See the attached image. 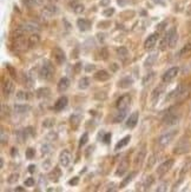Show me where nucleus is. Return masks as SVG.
<instances>
[{"label": "nucleus", "instance_id": "nucleus-9", "mask_svg": "<svg viewBox=\"0 0 191 192\" xmlns=\"http://www.w3.org/2000/svg\"><path fill=\"white\" fill-rule=\"evenodd\" d=\"M131 104V97L129 94L122 96L117 100V108L118 110H127V107Z\"/></svg>", "mask_w": 191, "mask_h": 192}, {"label": "nucleus", "instance_id": "nucleus-55", "mask_svg": "<svg viewBox=\"0 0 191 192\" xmlns=\"http://www.w3.org/2000/svg\"><path fill=\"white\" fill-rule=\"evenodd\" d=\"M80 67H82V64H80V63L75 64V67H74V72H75V73H79V70H80Z\"/></svg>", "mask_w": 191, "mask_h": 192}, {"label": "nucleus", "instance_id": "nucleus-49", "mask_svg": "<svg viewBox=\"0 0 191 192\" xmlns=\"http://www.w3.org/2000/svg\"><path fill=\"white\" fill-rule=\"evenodd\" d=\"M166 187H168V183H163L160 186H159L158 189H157V191L160 192V191H166Z\"/></svg>", "mask_w": 191, "mask_h": 192}, {"label": "nucleus", "instance_id": "nucleus-34", "mask_svg": "<svg viewBox=\"0 0 191 192\" xmlns=\"http://www.w3.org/2000/svg\"><path fill=\"white\" fill-rule=\"evenodd\" d=\"M79 88H82V90H85V88H87L89 86H90V79L89 78H86V77H84V78H82L80 80H79Z\"/></svg>", "mask_w": 191, "mask_h": 192}, {"label": "nucleus", "instance_id": "nucleus-28", "mask_svg": "<svg viewBox=\"0 0 191 192\" xmlns=\"http://www.w3.org/2000/svg\"><path fill=\"white\" fill-rule=\"evenodd\" d=\"M130 139H131V137H130V136H126V137H124V138L122 139V140H119V141L117 143V145H116V147H115V150H116V151H118V150H120L122 147H124L125 145H127V144H129Z\"/></svg>", "mask_w": 191, "mask_h": 192}, {"label": "nucleus", "instance_id": "nucleus-50", "mask_svg": "<svg viewBox=\"0 0 191 192\" xmlns=\"http://www.w3.org/2000/svg\"><path fill=\"white\" fill-rule=\"evenodd\" d=\"M53 124H54V120H51V119H47L46 121H44V126H46V127L52 126Z\"/></svg>", "mask_w": 191, "mask_h": 192}, {"label": "nucleus", "instance_id": "nucleus-61", "mask_svg": "<svg viewBox=\"0 0 191 192\" xmlns=\"http://www.w3.org/2000/svg\"><path fill=\"white\" fill-rule=\"evenodd\" d=\"M14 154H17V151L15 149H12V156H14Z\"/></svg>", "mask_w": 191, "mask_h": 192}, {"label": "nucleus", "instance_id": "nucleus-38", "mask_svg": "<svg viewBox=\"0 0 191 192\" xmlns=\"http://www.w3.org/2000/svg\"><path fill=\"white\" fill-rule=\"evenodd\" d=\"M153 181H155L153 177H152V176H149L148 178H146V180H145V183H144V187H145V189H149V187L152 185Z\"/></svg>", "mask_w": 191, "mask_h": 192}, {"label": "nucleus", "instance_id": "nucleus-37", "mask_svg": "<svg viewBox=\"0 0 191 192\" xmlns=\"http://www.w3.org/2000/svg\"><path fill=\"white\" fill-rule=\"evenodd\" d=\"M162 92H163V87H158V88H156V90L153 91V94H152V101H153V103L156 101V99H158V97L160 96Z\"/></svg>", "mask_w": 191, "mask_h": 192}, {"label": "nucleus", "instance_id": "nucleus-18", "mask_svg": "<svg viewBox=\"0 0 191 192\" xmlns=\"http://www.w3.org/2000/svg\"><path fill=\"white\" fill-rule=\"evenodd\" d=\"M138 118H139V113H138V112H133V113L129 117V119L126 120V126L127 127L129 128L135 127L138 123Z\"/></svg>", "mask_w": 191, "mask_h": 192}, {"label": "nucleus", "instance_id": "nucleus-11", "mask_svg": "<svg viewBox=\"0 0 191 192\" xmlns=\"http://www.w3.org/2000/svg\"><path fill=\"white\" fill-rule=\"evenodd\" d=\"M58 13V8L54 6V5H47V6H45L44 8H42V14L44 18H46V19H49V18H51L53 17L54 14H57Z\"/></svg>", "mask_w": 191, "mask_h": 192}, {"label": "nucleus", "instance_id": "nucleus-22", "mask_svg": "<svg viewBox=\"0 0 191 192\" xmlns=\"http://www.w3.org/2000/svg\"><path fill=\"white\" fill-rule=\"evenodd\" d=\"M40 43V35L38 33H32L31 35L28 37V45L30 47H35L38 44Z\"/></svg>", "mask_w": 191, "mask_h": 192}, {"label": "nucleus", "instance_id": "nucleus-17", "mask_svg": "<svg viewBox=\"0 0 191 192\" xmlns=\"http://www.w3.org/2000/svg\"><path fill=\"white\" fill-rule=\"evenodd\" d=\"M67 98L66 97H60L57 101H55V104H54V110L57 111V112H59V111H63L64 108L66 107L67 105Z\"/></svg>", "mask_w": 191, "mask_h": 192}, {"label": "nucleus", "instance_id": "nucleus-16", "mask_svg": "<svg viewBox=\"0 0 191 192\" xmlns=\"http://www.w3.org/2000/svg\"><path fill=\"white\" fill-rule=\"evenodd\" d=\"M145 154H146V151H145V146H143L142 149H140V151L138 152V154L136 156V158H135V167L137 169V167H139L140 165H142V163H143V160L145 159Z\"/></svg>", "mask_w": 191, "mask_h": 192}, {"label": "nucleus", "instance_id": "nucleus-47", "mask_svg": "<svg viewBox=\"0 0 191 192\" xmlns=\"http://www.w3.org/2000/svg\"><path fill=\"white\" fill-rule=\"evenodd\" d=\"M34 185V178H27L25 180V186H33Z\"/></svg>", "mask_w": 191, "mask_h": 192}, {"label": "nucleus", "instance_id": "nucleus-14", "mask_svg": "<svg viewBox=\"0 0 191 192\" xmlns=\"http://www.w3.org/2000/svg\"><path fill=\"white\" fill-rule=\"evenodd\" d=\"M178 120H179V117L177 114H175L173 112H168V114L163 119L164 124H166V125H175L178 123Z\"/></svg>", "mask_w": 191, "mask_h": 192}, {"label": "nucleus", "instance_id": "nucleus-6", "mask_svg": "<svg viewBox=\"0 0 191 192\" xmlns=\"http://www.w3.org/2000/svg\"><path fill=\"white\" fill-rule=\"evenodd\" d=\"M178 73H179V68L178 67H171V68H169L164 74H163V81L164 83H171L177 75H178Z\"/></svg>", "mask_w": 191, "mask_h": 192}, {"label": "nucleus", "instance_id": "nucleus-42", "mask_svg": "<svg viewBox=\"0 0 191 192\" xmlns=\"http://www.w3.org/2000/svg\"><path fill=\"white\" fill-rule=\"evenodd\" d=\"M18 179H19V174H18V173H13V174L10 176V178L7 179V181H8L10 184H13V183H15Z\"/></svg>", "mask_w": 191, "mask_h": 192}, {"label": "nucleus", "instance_id": "nucleus-33", "mask_svg": "<svg viewBox=\"0 0 191 192\" xmlns=\"http://www.w3.org/2000/svg\"><path fill=\"white\" fill-rule=\"evenodd\" d=\"M30 110L28 105H14V111L17 113H25Z\"/></svg>", "mask_w": 191, "mask_h": 192}, {"label": "nucleus", "instance_id": "nucleus-19", "mask_svg": "<svg viewBox=\"0 0 191 192\" xmlns=\"http://www.w3.org/2000/svg\"><path fill=\"white\" fill-rule=\"evenodd\" d=\"M69 87H70V79L66 78V77L62 78L59 80V83H58V86H57V88H58L59 92H65Z\"/></svg>", "mask_w": 191, "mask_h": 192}, {"label": "nucleus", "instance_id": "nucleus-43", "mask_svg": "<svg viewBox=\"0 0 191 192\" xmlns=\"http://www.w3.org/2000/svg\"><path fill=\"white\" fill-rule=\"evenodd\" d=\"M107 50L106 48H102L100 50V52H99V59H103V60H105L106 58H107Z\"/></svg>", "mask_w": 191, "mask_h": 192}, {"label": "nucleus", "instance_id": "nucleus-4", "mask_svg": "<svg viewBox=\"0 0 191 192\" xmlns=\"http://www.w3.org/2000/svg\"><path fill=\"white\" fill-rule=\"evenodd\" d=\"M164 40L168 43L169 47H171V48H173L176 46V44L178 41V34H177V31H176L175 27H172L171 30H169V32L166 33Z\"/></svg>", "mask_w": 191, "mask_h": 192}, {"label": "nucleus", "instance_id": "nucleus-21", "mask_svg": "<svg viewBox=\"0 0 191 192\" xmlns=\"http://www.w3.org/2000/svg\"><path fill=\"white\" fill-rule=\"evenodd\" d=\"M77 25L79 27L80 31H87L91 28V22L87 19H78L77 20Z\"/></svg>", "mask_w": 191, "mask_h": 192}, {"label": "nucleus", "instance_id": "nucleus-53", "mask_svg": "<svg viewBox=\"0 0 191 192\" xmlns=\"http://www.w3.org/2000/svg\"><path fill=\"white\" fill-rule=\"evenodd\" d=\"M110 139H111V133H106L105 137H104V139H103V140H104V143H106V144H107V143L110 141Z\"/></svg>", "mask_w": 191, "mask_h": 192}, {"label": "nucleus", "instance_id": "nucleus-7", "mask_svg": "<svg viewBox=\"0 0 191 192\" xmlns=\"http://www.w3.org/2000/svg\"><path fill=\"white\" fill-rule=\"evenodd\" d=\"M71 159H72V156H71V152L69 150H63V152L60 153L59 156V163L63 167H67L71 163Z\"/></svg>", "mask_w": 191, "mask_h": 192}, {"label": "nucleus", "instance_id": "nucleus-41", "mask_svg": "<svg viewBox=\"0 0 191 192\" xmlns=\"http://www.w3.org/2000/svg\"><path fill=\"white\" fill-rule=\"evenodd\" d=\"M87 139H89V136H87V133H84V134L82 136V138H80V140H79V147L84 146L85 144L87 143Z\"/></svg>", "mask_w": 191, "mask_h": 192}, {"label": "nucleus", "instance_id": "nucleus-56", "mask_svg": "<svg viewBox=\"0 0 191 192\" xmlns=\"http://www.w3.org/2000/svg\"><path fill=\"white\" fill-rule=\"evenodd\" d=\"M34 171H35V166H34V165H30V166H28V172H30V173H33Z\"/></svg>", "mask_w": 191, "mask_h": 192}, {"label": "nucleus", "instance_id": "nucleus-24", "mask_svg": "<svg viewBox=\"0 0 191 192\" xmlns=\"http://www.w3.org/2000/svg\"><path fill=\"white\" fill-rule=\"evenodd\" d=\"M132 84H133V79H132L131 77H125V78H123V79L118 83V86H119L120 88H127V87H130Z\"/></svg>", "mask_w": 191, "mask_h": 192}, {"label": "nucleus", "instance_id": "nucleus-46", "mask_svg": "<svg viewBox=\"0 0 191 192\" xmlns=\"http://www.w3.org/2000/svg\"><path fill=\"white\" fill-rule=\"evenodd\" d=\"M148 160H149V163H148V165H146V167H148L149 170H150V169L153 166V164H155V157H153V156H151V157H150Z\"/></svg>", "mask_w": 191, "mask_h": 192}, {"label": "nucleus", "instance_id": "nucleus-25", "mask_svg": "<svg viewBox=\"0 0 191 192\" xmlns=\"http://www.w3.org/2000/svg\"><path fill=\"white\" fill-rule=\"evenodd\" d=\"M71 7H72V10H73L74 13H77V14L83 13L85 10L84 5H83V4H79V2H77V1H73V4L71 2Z\"/></svg>", "mask_w": 191, "mask_h": 192}, {"label": "nucleus", "instance_id": "nucleus-8", "mask_svg": "<svg viewBox=\"0 0 191 192\" xmlns=\"http://www.w3.org/2000/svg\"><path fill=\"white\" fill-rule=\"evenodd\" d=\"M172 165H173V159H168L165 160L163 164H160L159 165V167L157 169V174H158L159 177H163L168 171L172 167Z\"/></svg>", "mask_w": 191, "mask_h": 192}, {"label": "nucleus", "instance_id": "nucleus-44", "mask_svg": "<svg viewBox=\"0 0 191 192\" xmlns=\"http://www.w3.org/2000/svg\"><path fill=\"white\" fill-rule=\"evenodd\" d=\"M7 139H8V136L5 134V130L1 128V144H6V143H7Z\"/></svg>", "mask_w": 191, "mask_h": 192}, {"label": "nucleus", "instance_id": "nucleus-27", "mask_svg": "<svg viewBox=\"0 0 191 192\" xmlns=\"http://www.w3.org/2000/svg\"><path fill=\"white\" fill-rule=\"evenodd\" d=\"M125 116H126V110H118L117 114L115 116V118H113V121H115V123H120V121L124 120Z\"/></svg>", "mask_w": 191, "mask_h": 192}, {"label": "nucleus", "instance_id": "nucleus-62", "mask_svg": "<svg viewBox=\"0 0 191 192\" xmlns=\"http://www.w3.org/2000/svg\"><path fill=\"white\" fill-rule=\"evenodd\" d=\"M2 165H4V161H2V158H1V159H0V167H1V169H2Z\"/></svg>", "mask_w": 191, "mask_h": 192}, {"label": "nucleus", "instance_id": "nucleus-31", "mask_svg": "<svg viewBox=\"0 0 191 192\" xmlns=\"http://www.w3.org/2000/svg\"><path fill=\"white\" fill-rule=\"evenodd\" d=\"M179 55L180 57H189V55H191V44L185 45V46L180 50Z\"/></svg>", "mask_w": 191, "mask_h": 192}, {"label": "nucleus", "instance_id": "nucleus-45", "mask_svg": "<svg viewBox=\"0 0 191 192\" xmlns=\"http://www.w3.org/2000/svg\"><path fill=\"white\" fill-rule=\"evenodd\" d=\"M113 13H115V8L110 7V8H107V10H105V11L103 12V15L104 17H111Z\"/></svg>", "mask_w": 191, "mask_h": 192}, {"label": "nucleus", "instance_id": "nucleus-15", "mask_svg": "<svg viewBox=\"0 0 191 192\" xmlns=\"http://www.w3.org/2000/svg\"><path fill=\"white\" fill-rule=\"evenodd\" d=\"M127 169H129V160H127V158H124V159L119 163V166H118V169H117L116 171V176L122 177L127 171Z\"/></svg>", "mask_w": 191, "mask_h": 192}, {"label": "nucleus", "instance_id": "nucleus-12", "mask_svg": "<svg viewBox=\"0 0 191 192\" xmlns=\"http://www.w3.org/2000/svg\"><path fill=\"white\" fill-rule=\"evenodd\" d=\"M14 91V84L13 81L10 79H6L2 84V92H4V96L5 97H10L11 93H13Z\"/></svg>", "mask_w": 191, "mask_h": 192}, {"label": "nucleus", "instance_id": "nucleus-32", "mask_svg": "<svg viewBox=\"0 0 191 192\" xmlns=\"http://www.w3.org/2000/svg\"><path fill=\"white\" fill-rule=\"evenodd\" d=\"M135 176H136V172H131V173H130V174H129V176H127L126 178H125V179H124V180L122 181V184H120V185H119V189H123V187H125V186H126L127 184H129V183H130V181L132 180V178H133V177H135Z\"/></svg>", "mask_w": 191, "mask_h": 192}, {"label": "nucleus", "instance_id": "nucleus-52", "mask_svg": "<svg viewBox=\"0 0 191 192\" xmlns=\"http://www.w3.org/2000/svg\"><path fill=\"white\" fill-rule=\"evenodd\" d=\"M7 68H8V71H10L11 75H12L13 78H15V77H17V74H15V71H14V70H13V68L11 67L10 65H7Z\"/></svg>", "mask_w": 191, "mask_h": 192}, {"label": "nucleus", "instance_id": "nucleus-26", "mask_svg": "<svg viewBox=\"0 0 191 192\" xmlns=\"http://www.w3.org/2000/svg\"><path fill=\"white\" fill-rule=\"evenodd\" d=\"M60 176H62V172H60V170L58 169V167H55V169H53V171L49 174V178L51 179L52 181H58L59 180V178H60Z\"/></svg>", "mask_w": 191, "mask_h": 192}, {"label": "nucleus", "instance_id": "nucleus-48", "mask_svg": "<svg viewBox=\"0 0 191 192\" xmlns=\"http://www.w3.org/2000/svg\"><path fill=\"white\" fill-rule=\"evenodd\" d=\"M22 2H24L27 7H32V6L35 4V1H34V0H22Z\"/></svg>", "mask_w": 191, "mask_h": 192}, {"label": "nucleus", "instance_id": "nucleus-59", "mask_svg": "<svg viewBox=\"0 0 191 192\" xmlns=\"http://www.w3.org/2000/svg\"><path fill=\"white\" fill-rule=\"evenodd\" d=\"M34 1H35L37 5H42L44 4V0H34Z\"/></svg>", "mask_w": 191, "mask_h": 192}, {"label": "nucleus", "instance_id": "nucleus-40", "mask_svg": "<svg viewBox=\"0 0 191 192\" xmlns=\"http://www.w3.org/2000/svg\"><path fill=\"white\" fill-rule=\"evenodd\" d=\"M157 59V54H152V55H150V58H149L148 60L145 61V66H151V65L153 64V61Z\"/></svg>", "mask_w": 191, "mask_h": 192}, {"label": "nucleus", "instance_id": "nucleus-51", "mask_svg": "<svg viewBox=\"0 0 191 192\" xmlns=\"http://www.w3.org/2000/svg\"><path fill=\"white\" fill-rule=\"evenodd\" d=\"M78 180H79V178H78V177H74L73 179H71V180L69 181V184H70V185H77V184H78Z\"/></svg>", "mask_w": 191, "mask_h": 192}, {"label": "nucleus", "instance_id": "nucleus-58", "mask_svg": "<svg viewBox=\"0 0 191 192\" xmlns=\"http://www.w3.org/2000/svg\"><path fill=\"white\" fill-rule=\"evenodd\" d=\"M92 70H95V65H92V66H87V67H86V71H92Z\"/></svg>", "mask_w": 191, "mask_h": 192}, {"label": "nucleus", "instance_id": "nucleus-39", "mask_svg": "<svg viewBox=\"0 0 191 192\" xmlns=\"http://www.w3.org/2000/svg\"><path fill=\"white\" fill-rule=\"evenodd\" d=\"M34 154H35V151L32 149V147H28V149L26 150V158L27 159H32L34 157Z\"/></svg>", "mask_w": 191, "mask_h": 192}, {"label": "nucleus", "instance_id": "nucleus-57", "mask_svg": "<svg viewBox=\"0 0 191 192\" xmlns=\"http://www.w3.org/2000/svg\"><path fill=\"white\" fill-rule=\"evenodd\" d=\"M110 25V22H99V27H103V26H109Z\"/></svg>", "mask_w": 191, "mask_h": 192}, {"label": "nucleus", "instance_id": "nucleus-3", "mask_svg": "<svg viewBox=\"0 0 191 192\" xmlns=\"http://www.w3.org/2000/svg\"><path fill=\"white\" fill-rule=\"evenodd\" d=\"M176 134H177V131H176V130H172V131H169V132L164 133L163 136H160L158 138V145L162 146V147L168 146L170 143L173 140Z\"/></svg>", "mask_w": 191, "mask_h": 192}, {"label": "nucleus", "instance_id": "nucleus-1", "mask_svg": "<svg viewBox=\"0 0 191 192\" xmlns=\"http://www.w3.org/2000/svg\"><path fill=\"white\" fill-rule=\"evenodd\" d=\"M54 77V67L50 60H44L40 68V78L44 80H51Z\"/></svg>", "mask_w": 191, "mask_h": 192}, {"label": "nucleus", "instance_id": "nucleus-29", "mask_svg": "<svg viewBox=\"0 0 191 192\" xmlns=\"http://www.w3.org/2000/svg\"><path fill=\"white\" fill-rule=\"evenodd\" d=\"M50 93H51V91L47 87H42V88H39L37 91V96L39 97V98H46V97L50 96Z\"/></svg>", "mask_w": 191, "mask_h": 192}, {"label": "nucleus", "instance_id": "nucleus-30", "mask_svg": "<svg viewBox=\"0 0 191 192\" xmlns=\"http://www.w3.org/2000/svg\"><path fill=\"white\" fill-rule=\"evenodd\" d=\"M117 54H118V57H119L120 59L125 60L127 57H129V51H127L125 47H119V48L117 50Z\"/></svg>", "mask_w": 191, "mask_h": 192}, {"label": "nucleus", "instance_id": "nucleus-10", "mask_svg": "<svg viewBox=\"0 0 191 192\" xmlns=\"http://www.w3.org/2000/svg\"><path fill=\"white\" fill-rule=\"evenodd\" d=\"M159 39V35L158 33H152V34H150L148 37V39L145 40V43H144V47H145V50H151V48H153L155 47V45L157 44Z\"/></svg>", "mask_w": 191, "mask_h": 192}, {"label": "nucleus", "instance_id": "nucleus-54", "mask_svg": "<svg viewBox=\"0 0 191 192\" xmlns=\"http://www.w3.org/2000/svg\"><path fill=\"white\" fill-rule=\"evenodd\" d=\"M49 149H50V146H49V145H45V146H42V152L46 154V153H49V152H50V150H49Z\"/></svg>", "mask_w": 191, "mask_h": 192}, {"label": "nucleus", "instance_id": "nucleus-63", "mask_svg": "<svg viewBox=\"0 0 191 192\" xmlns=\"http://www.w3.org/2000/svg\"><path fill=\"white\" fill-rule=\"evenodd\" d=\"M49 1H50V2H52V4H53V2H57L58 0H49Z\"/></svg>", "mask_w": 191, "mask_h": 192}, {"label": "nucleus", "instance_id": "nucleus-2", "mask_svg": "<svg viewBox=\"0 0 191 192\" xmlns=\"http://www.w3.org/2000/svg\"><path fill=\"white\" fill-rule=\"evenodd\" d=\"M13 46L14 50L18 52H22L25 50H27L30 47L28 45V38L25 39L24 34H19V35H14V40H13Z\"/></svg>", "mask_w": 191, "mask_h": 192}, {"label": "nucleus", "instance_id": "nucleus-13", "mask_svg": "<svg viewBox=\"0 0 191 192\" xmlns=\"http://www.w3.org/2000/svg\"><path fill=\"white\" fill-rule=\"evenodd\" d=\"M21 30L24 31V32H37V31H39V25L38 24H35V22H25V24H22L21 26H19Z\"/></svg>", "mask_w": 191, "mask_h": 192}, {"label": "nucleus", "instance_id": "nucleus-64", "mask_svg": "<svg viewBox=\"0 0 191 192\" xmlns=\"http://www.w3.org/2000/svg\"><path fill=\"white\" fill-rule=\"evenodd\" d=\"M189 14H191V6H190V8H189Z\"/></svg>", "mask_w": 191, "mask_h": 192}, {"label": "nucleus", "instance_id": "nucleus-36", "mask_svg": "<svg viewBox=\"0 0 191 192\" xmlns=\"http://www.w3.org/2000/svg\"><path fill=\"white\" fill-rule=\"evenodd\" d=\"M17 98L19 99V100H28V93H26V92H24V91H19L18 93H17Z\"/></svg>", "mask_w": 191, "mask_h": 192}, {"label": "nucleus", "instance_id": "nucleus-23", "mask_svg": "<svg viewBox=\"0 0 191 192\" xmlns=\"http://www.w3.org/2000/svg\"><path fill=\"white\" fill-rule=\"evenodd\" d=\"M80 120H82V116H80L79 113H74V114L71 116V118H70V123H71V126H72L73 130H75V128L79 126Z\"/></svg>", "mask_w": 191, "mask_h": 192}, {"label": "nucleus", "instance_id": "nucleus-60", "mask_svg": "<svg viewBox=\"0 0 191 192\" xmlns=\"http://www.w3.org/2000/svg\"><path fill=\"white\" fill-rule=\"evenodd\" d=\"M15 191H25V189H24V187H21V186H19V187H17V189H15Z\"/></svg>", "mask_w": 191, "mask_h": 192}, {"label": "nucleus", "instance_id": "nucleus-5", "mask_svg": "<svg viewBox=\"0 0 191 192\" xmlns=\"http://www.w3.org/2000/svg\"><path fill=\"white\" fill-rule=\"evenodd\" d=\"M52 57L57 65H63L64 63H65V60H66L65 53H64V51L60 47H54V48H53Z\"/></svg>", "mask_w": 191, "mask_h": 192}, {"label": "nucleus", "instance_id": "nucleus-35", "mask_svg": "<svg viewBox=\"0 0 191 192\" xmlns=\"http://www.w3.org/2000/svg\"><path fill=\"white\" fill-rule=\"evenodd\" d=\"M188 151H189V146H188V145H186V146H185V145L183 146V145L179 144V145H177V146L175 147V151H173V152H175L176 154H182V153L188 152Z\"/></svg>", "mask_w": 191, "mask_h": 192}, {"label": "nucleus", "instance_id": "nucleus-20", "mask_svg": "<svg viewBox=\"0 0 191 192\" xmlns=\"http://www.w3.org/2000/svg\"><path fill=\"white\" fill-rule=\"evenodd\" d=\"M95 79L98 80V81H106V80L110 79V74H109V72L105 71V70H100V71L96 72Z\"/></svg>", "mask_w": 191, "mask_h": 192}]
</instances>
